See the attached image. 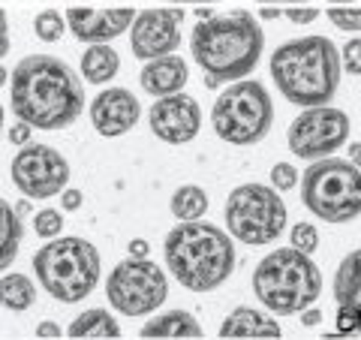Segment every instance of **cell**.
<instances>
[{"instance_id":"6da1fadb","label":"cell","mask_w":361,"mask_h":340,"mask_svg":"<svg viewBox=\"0 0 361 340\" xmlns=\"http://www.w3.org/2000/svg\"><path fill=\"white\" fill-rule=\"evenodd\" d=\"M9 106L37 130H63L82 115L85 90L70 63L51 54H27L9 82Z\"/></svg>"},{"instance_id":"7a4b0ae2","label":"cell","mask_w":361,"mask_h":340,"mask_svg":"<svg viewBox=\"0 0 361 340\" xmlns=\"http://www.w3.org/2000/svg\"><path fill=\"white\" fill-rule=\"evenodd\" d=\"M262 49L265 33L247 9L202 18L190 37V54L205 73L208 87L247 78L262 58Z\"/></svg>"},{"instance_id":"3957f363","label":"cell","mask_w":361,"mask_h":340,"mask_svg":"<svg viewBox=\"0 0 361 340\" xmlns=\"http://www.w3.org/2000/svg\"><path fill=\"white\" fill-rule=\"evenodd\" d=\"M271 78L292 106H329L341 85V54L329 37H298L271 54Z\"/></svg>"},{"instance_id":"277c9868","label":"cell","mask_w":361,"mask_h":340,"mask_svg":"<svg viewBox=\"0 0 361 340\" xmlns=\"http://www.w3.org/2000/svg\"><path fill=\"white\" fill-rule=\"evenodd\" d=\"M163 256L172 277L190 292H211L235 271V244L220 226L180 220L163 241Z\"/></svg>"},{"instance_id":"5b68a950","label":"cell","mask_w":361,"mask_h":340,"mask_svg":"<svg viewBox=\"0 0 361 340\" xmlns=\"http://www.w3.org/2000/svg\"><path fill=\"white\" fill-rule=\"evenodd\" d=\"M253 292L271 313H301L319 298L322 274L310 253L298 247H280L256 265Z\"/></svg>"},{"instance_id":"8992f818","label":"cell","mask_w":361,"mask_h":340,"mask_svg":"<svg viewBox=\"0 0 361 340\" xmlns=\"http://www.w3.org/2000/svg\"><path fill=\"white\" fill-rule=\"evenodd\" d=\"M33 271L39 286L54 301L75 304L87 298L99 283V253L85 238H61L49 241L33 253Z\"/></svg>"},{"instance_id":"52a82bcc","label":"cell","mask_w":361,"mask_h":340,"mask_svg":"<svg viewBox=\"0 0 361 340\" xmlns=\"http://www.w3.org/2000/svg\"><path fill=\"white\" fill-rule=\"evenodd\" d=\"M301 202L325 223H349L361 214V166L341 157H322L301 178Z\"/></svg>"},{"instance_id":"ba28073f","label":"cell","mask_w":361,"mask_h":340,"mask_svg":"<svg viewBox=\"0 0 361 340\" xmlns=\"http://www.w3.org/2000/svg\"><path fill=\"white\" fill-rule=\"evenodd\" d=\"M271 121H274V103H271L265 85H259L256 78L232 82L214 99L211 109L214 133L229 145L262 142L271 130Z\"/></svg>"},{"instance_id":"9c48e42d","label":"cell","mask_w":361,"mask_h":340,"mask_svg":"<svg viewBox=\"0 0 361 340\" xmlns=\"http://www.w3.org/2000/svg\"><path fill=\"white\" fill-rule=\"evenodd\" d=\"M226 226L235 241L262 247L286 229V205L277 190L265 184H241L226 199Z\"/></svg>"},{"instance_id":"30bf717a","label":"cell","mask_w":361,"mask_h":340,"mask_svg":"<svg viewBox=\"0 0 361 340\" xmlns=\"http://www.w3.org/2000/svg\"><path fill=\"white\" fill-rule=\"evenodd\" d=\"M169 296V280L160 265H154L148 256H130L127 262L111 268L106 283L109 304L123 316H145L154 313Z\"/></svg>"},{"instance_id":"8fae6325","label":"cell","mask_w":361,"mask_h":340,"mask_svg":"<svg viewBox=\"0 0 361 340\" xmlns=\"http://www.w3.org/2000/svg\"><path fill=\"white\" fill-rule=\"evenodd\" d=\"M289 151L298 160H322L343 148L349 139V115L331 106H313L289 123Z\"/></svg>"},{"instance_id":"7c38bea8","label":"cell","mask_w":361,"mask_h":340,"mask_svg":"<svg viewBox=\"0 0 361 340\" xmlns=\"http://www.w3.org/2000/svg\"><path fill=\"white\" fill-rule=\"evenodd\" d=\"M9 178L27 199H51L61 196L70 184V163L49 145L27 142L9 163Z\"/></svg>"},{"instance_id":"4fadbf2b","label":"cell","mask_w":361,"mask_h":340,"mask_svg":"<svg viewBox=\"0 0 361 340\" xmlns=\"http://www.w3.org/2000/svg\"><path fill=\"white\" fill-rule=\"evenodd\" d=\"M180 21L184 9H145L130 28V49L139 61H154L180 49Z\"/></svg>"},{"instance_id":"5bb4252c","label":"cell","mask_w":361,"mask_h":340,"mask_svg":"<svg viewBox=\"0 0 361 340\" xmlns=\"http://www.w3.org/2000/svg\"><path fill=\"white\" fill-rule=\"evenodd\" d=\"M148 123L157 139H163L169 145H187L196 139V133L202 127V109L193 97L169 94L151 106Z\"/></svg>"},{"instance_id":"9a60e30c","label":"cell","mask_w":361,"mask_h":340,"mask_svg":"<svg viewBox=\"0 0 361 340\" xmlns=\"http://www.w3.org/2000/svg\"><path fill=\"white\" fill-rule=\"evenodd\" d=\"M142 106L127 87H109L90 99V123L99 135L115 139V135L130 133L139 123Z\"/></svg>"},{"instance_id":"2e32d148","label":"cell","mask_w":361,"mask_h":340,"mask_svg":"<svg viewBox=\"0 0 361 340\" xmlns=\"http://www.w3.org/2000/svg\"><path fill=\"white\" fill-rule=\"evenodd\" d=\"M135 21V13L127 6L121 9H82L70 6L66 9V25L82 42H111L121 33H127Z\"/></svg>"},{"instance_id":"e0dca14e","label":"cell","mask_w":361,"mask_h":340,"mask_svg":"<svg viewBox=\"0 0 361 340\" xmlns=\"http://www.w3.org/2000/svg\"><path fill=\"white\" fill-rule=\"evenodd\" d=\"M187 63L178 54H163V58L145 61L139 82L142 87L154 97H169V94H180V87L187 85Z\"/></svg>"},{"instance_id":"ac0fdd59","label":"cell","mask_w":361,"mask_h":340,"mask_svg":"<svg viewBox=\"0 0 361 340\" xmlns=\"http://www.w3.org/2000/svg\"><path fill=\"white\" fill-rule=\"evenodd\" d=\"M220 337H280V325L253 308H235L220 325Z\"/></svg>"},{"instance_id":"d6986e66","label":"cell","mask_w":361,"mask_h":340,"mask_svg":"<svg viewBox=\"0 0 361 340\" xmlns=\"http://www.w3.org/2000/svg\"><path fill=\"white\" fill-rule=\"evenodd\" d=\"M334 301L337 308L361 313V247L353 250L334 274Z\"/></svg>"},{"instance_id":"ffe728a7","label":"cell","mask_w":361,"mask_h":340,"mask_svg":"<svg viewBox=\"0 0 361 340\" xmlns=\"http://www.w3.org/2000/svg\"><path fill=\"white\" fill-rule=\"evenodd\" d=\"M139 337H202V325L193 313L187 310H169L154 316L151 322L142 325Z\"/></svg>"},{"instance_id":"44dd1931","label":"cell","mask_w":361,"mask_h":340,"mask_svg":"<svg viewBox=\"0 0 361 340\" xmlns=\"http://www.w3.org/2000/svg\"><path fill=\"white\" fill-rule=\"evenodd\" d=\"M121 58L115 49H109L106 42H94V49H87L82 54V75L90 85H106L118 75Z\"/></svg>"},{"instance_id":"7402d4cb","label":"cell","mask_w":361,"mask_h":340,"mask_svg":"<svg viewBox=\"0 0 361 340\" xmlns=\"http://www.w3.org/2000/svg\"><path fill=\"white\" fill-rule=\"evenodd\" d=\"M66 334L70 337H99V340L109 337V340H115V337H121V325L109 310L94 308L82 316H75L73 325L66 328Z\"/></svg>"},{"instance_id":"603a6c76","label":"cell","mask_w":361,"mask_h":340,"mask_svg":"<svg viewBox=\"0 0 361 340\" xmlns=\"http://www.w3.org/2000/svg\"><path fill=\"white\" fill-rule=\"evenodd\" d=\"M0 298H4L6 310L25 313L33 308V301H37V286H33V280L25 274H4V280H0Z\"/></svg>"},{"instance_id":"cb8c5ba5","label":"cell","mask_w":361,"mask_h":340,"mask_svg":"<svg viewBox=\"0 0 361 340\" xmlns=\"http://www.w3.org/2000/svg\"><path fill=\"white\" fill-rule=\"evenodd\" d=\"M16 208L4 199L0 202V244H4V256H0V265L9 268L16 262V253H18V244H21V223L16 217Z\"/></svg>"},{"instance_id":"d4e9b609","label":"cell","mask_w":361,"mask_h":340,"mask_svg":"<svg viewBox=\"0 0 361 340\" xmlns=\"http://www.w3.org/2000/svg\"><path fill=\"white\" fill-rule=\"evenodd\" d=\"M172 214L178 220H199L202 214L208 211V196H205V190L196 187V184H184V187H178L175 190V196H172Z\"/></svg>"},{"instance_id":"484cf974","label":"cell","mask_w":361,"mask_h":340,"mask_svg":"<svg viewBox=\"0 0 361 340\" xmlns=\"http://www.w3.org/2000/svg\"><path fill=\"white\" fill-rule=\"evenodd\" d=\"M66 28H70L66 25V16L61 18V13H54V9H45V13H39L37 21H33V30H37V37L42 42H58Z\"/></svg>"},{"instance_id":"4316f807","label":"cell","mask_w":361,"mask_h":340,"mask_svg":"<svg viewBox=\"0 0 361 340\" xmlns=\"http://www.w3.org/2000/svg\"><path fill=\"white\" fill-rule=\"evenodd\" d=\"M33 229H37L39 238H58L61 229H63V217H61V211H54V208H45L39 211L37 217H33Z\"/></svg>"},{"instance_id":"83f0119b","label":"cell","mask_w":361,"mask_h":340,"mask_svg":"<svg viewBox=\"0 0 361 340\" xmlns=\"http://www.w3.org/2000/svg\"><path fill=\"white\" fill-rule=\"evenodd\" d=\"M329 21L337 30H361V9L355 6H331Z\"/></svg>"},{"instance_id":"f1b7e54d","label":"cell","mask_w":361,"mask_h":340,"mask_svg":"<svg viewBox=\"0 0 361 340\" xmlns=\"http://www.w3.org/2000/svg\"><path fill=\"white\" fill-rule=\"evenodd\" d=\"M292 247H298L304 253H313L316 247H319V232H316V226L298 223L295 229H292Z\"/></svg>"},{"instance_id":"f546056e","label":"cell","mask_w":361,"mask_h":340,"mask_svg":"<svg viewBox=\"0 0 361 340\" xmlns=\"http://www.w3.org/2000/svg\"><path fill=\"white\" fill-rule=\"evenodd\" d=\"M271 184H274L277 190H292L298 184V172H295V166H289V163H277L274 169H271Z\"/></svg>"},{"instance_id":"4dcf8cb0","label":"cell","mask_w":361,"mask_h":340,"mask_svg":"<svg viewBox=\"0 0 361 340\" xmlns=\"http://www.w3.org/2000/svg\"><path fill=\"white\" fill-rule=\"evenodd\" d=\"M343 66L349 75H361V40H349L343 45Z\"/></svg>"},{"instance_id":"1f68e13d","label":"cell","mask_w":361,"mask_h":340,"mask_svg":"<svg viewBox=\"0 0 361 340\" xmlns=\"http://www.w3.org/2000/svg\"><path fill=\"white\" fill-rule=\"evenodd\" d=\"M286 18L292 21V25H310V21L319 18V9L316 6H289Z\"/></svg>"},{"instance_id":"d6a6232c","label":"cell","mask_w":361,"mask_h":340,"mask_svg":"<svg viewBox=\"0 0 361 340\" xmlns=\"http://www.w3.org/2000/svg\"><path fill=\"white\" fill-rule=\"evenodd\" d=\"M30 123L27 121H18L16 123V127L13 130H9V142H13V145H27L30 142Z\"/></svg>"},{"instance_id":"836d02e7","label":"cell","mask_w":361,"mask_h":340,"mask_svg":"<svg viewBox=\"0 0 361 340\" xmlns=\"http://www.w3.org/2000/svg\"><path fill=\"white\" fill-rule=\"evenodd\" d=\"M61 205L66 211H78V208H82V193H78V190H63L61 193Z\"/></svg>"},{"instance_id":"e575fe53","label":"cell","mask_w":361,"mask_h":340,"mask_svg":"<svg viewBox=\"0 0 361 340\" xmlns=\"http://www.w3.org/2000/svg\"><path fill=\"white\" fill-rule=\"evenodd\" d=\"M37 337H61V328L54 322H39L37 325Z\"/></svg>"},{"instance_id":"d590c367","label":"cell","mask_w":361,"mask_h":340,"mask_svg":"<svg viewBox=\"0 0 361 340\" xmlns=\"http://www.w3.org/2000/svg\"><path fill=\"white\" fill-rule=\"evenodd\" d=\"M148 250H151V244H148V241H142V238L130 241V256H148Z\"/></svg>"},{"instance_id":"8d00e7d4","label":"cell","mask_w":361,"mask_h":340,"mask_svg":"<svg viewBox=\"0 0 361 340\" xmlns=\"http://www.w3.org/2000/svg\"><path fill=\"white\" fill-rule=\"evenodd\" d=\"M322 322V313L319 310H304L301 313V325H319Z\"/></svg>"},{"instance_id":"74e56055","label":"cell","mask_w":361,"mask_h":340,"mask_svg":"<svg viewBox=\"0 0 361 340\" xmlns=\"http://www.w3.org/2000/svg\"><path fill=\"white\" fill-rule=\"evenodd\" d=\"M262 18H265V21L280 18V9H277V6H262Z\"/></svg>"},{"instance_id":"f35d334b","label":"cell","mask_w":361,"mask_h":340,"mask_svg":"<svg viewBox=\"0 0 361 340\" xmlns=\"http://www.w3.org/2000/svg\"><path fill=\"white\" fill-rule=\"evenodd\" d=\"M169 4H193V6H211V4H217V0H169Z\"/></svg>"},{"instance_id":"ab89813d","label":"cell","mask_w":361,"mask_h":340,"mask_svg":"<svg viewBox=\"0 0 361 340\" xmlns=\"http://www.w3.org/2000/svg\"><path fill=\"white\" fill-rule=\"evenodd\" d=\"M256 4H262V6H274V4H289V6H298V4H304V0H256Z\"/></svg>"},{"instance_id":"60d3db41","label":"cell","mask_w":361,"mask_h":340,"mask_svg":"<svg viewBox=\"0 0 361 340\" xmlns=\"http://www.w3.org/2000/svg\"><path fill=\"white\" fill-rule=\"evenodd\" d=\"M349 160L355 166H361V145H349Z\"/></svg>"},{"instance_id":"b9f144b4","label":"cell","mask_w":361,"mask_h":340,"mask_svg":"<svg viewBox=\"0 0 361 340\" xmlns=\"http://www.w3.org/2000/svg\"><path fill=\"white\" fill-rule=\"evenodd\" d=\"M196 16L199 18H211V9L208 6H196Z\"/></svg>"},{"instance_id":"7bdbcfd3","label":"cell","mask_w":361,"mask_h":340,"mask_svg":"<svg viewBox=\"0 0 361 340\" xmlns=\"http://www.w3.org/2000/svg\"><path fill=\"white\" fill-rule=\"evenodd\" d=\"M16 211H18V214H27V211H30V205H27V202H18Z\"/></svg>"}]
</instances>
